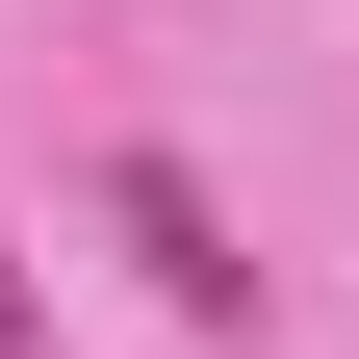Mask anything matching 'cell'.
<instances>
[{
  "instance_id": "7a4b0ae2",
  "label": "cell",
  "mask_w": 359,
  "mask_h": 359,
  "mask_svg": "<svg viewBox=\"0 0 359 359\" xmlns=\"http://www.w3.org/2000/svg\"><path fill=\"white\" fill-rule=\"evenodd\" d=\"M0 359H52V308H26V257H0Z\"/></svg>"
},
{
  "instance_id": "6da1fadb",
  "label": "cell",
  "mask_w": 359,
  "mask_h": 359,
  "mask_svg": "<svg viewBox=\"0 0 359 359\" xmlns=\"http://www.w3.org/2000/svg\"><path fill=\"white\" fill-rule=\"evenodd\" d=\"M103 231L154 257V308H205V334H231V308H257V257H231V205H205V180H180V154H103Z\"/></svg>"
}]
</instances>
